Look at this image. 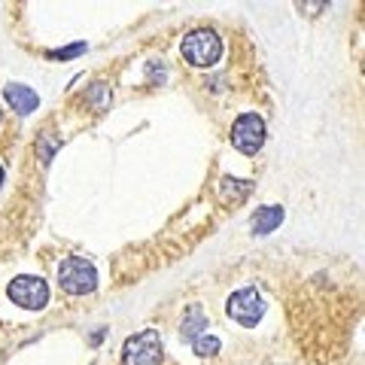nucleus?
<instances>
[{
	"label": "nucleus",
	"instance_id": "1",
	"mask_svg": "<svg viewBox=\"0 0 365 365\" xmlns=\"http://www.w3.org/2000/svg\"><path fill=\"white\" fill-rule=\"evenodd\" d=\"M180 52L192 67H213L222 58V37L213 28H195L182 37Z\"/></svg>",
	"mask_w": 365,
	"mask_h": 365
},
{
	"label": "nucleus",
	"instance_id": "2",
	"mask_svg": "<svg viewBox=\"0 0 365 365\" xmlns=\"http://www.w3.org/2000/svg\"><path fill=\"white\" fill-rule=\"evenodd\" d=\"M58 283L67 295H91L98 289V268L83 256H71L61 262Z\"/></svg>",
	"mask_w": 365,
	"mask_h": 365
},
{
	"label": "nucleus",
	"instance_id": "3",
	"mask_svg": "<svg viewBox=\"0 0 365 365\" xmlns=\"http://www.w3.org/2000/svg\"><path fill=\"white\" fill-rule=\"evenodd\" d=\"M225 314L232 317L237 326L253 329V326L262 323V317H265V299H262V292L253 289V287L235 289L225 302Z\"/></svg>",
	"mask_w": 365,
	"mask_h": 365
},
{
	"label": "nucleus",
	"instance_id": "4",
	"mask_svg": "<svg viewBox=\"0 0 365 365\" xmlns=\"http://www.w3.org/2000/svg\"><path fill=\"white\" fill-rule=\"evenodd\" d=\"M6 295L9 302L25 307V311H43L49 304V283L43 277H34V274H19L16 280H9Z\"/></svg>",
	"mask_w": 365,
	"mask_h": 365
},
{
	"label": "nucleus",
	"instance_id": "5",
	"mask_svg": "<svg viewBox=\"0 0 365 365\" xmlns=\"http://www.w3.org/2000/svg\"><path fill=\"white\" fill-rule=\"evenodd\" d=\"M232 146L244 155H256L265 146V119L259 113H244L232 125Z\"/></svg>",
	"mask_w": 365,
	"mask_h": 365
},
{
	"label": "nucleus",
	"instance_id": "6",
	"mask_svg": "<svg viewBox=\"0 0 365 365\" xmlns=\"http://www.w3.org/2000/svg\"><path fill=\"white\" fill-rule=\"evenodd\" d=\"M162 338H158L153 329L146 332H137L125 341L122 347V365H158L162 362Z\"/></svg>",
	"mask_w": 365,
	"mask_h": 365
},
{
	"label": "nucleus",
	"instance_id": "7",
	"mask_svg": "<svg viewBox=\"0 0 365 365\" xmlns=\"http://www.w3.org/2000/svg\"><path fill=\"white\" fill-rule=\"evenodd\" d=\"M4 98H6V104L19 113V116H25V113H34V110L40 107L37 91L28 88V86H19V83H9V86L4 88Z\"/></svg>",
	"mask_w": 365,
	"mask_h": 365
},
{
	"label": "nucleus",
	"instance_id": "8",
	"mask_svg": "<svg viewBox=\"0 0 365 365\" xmlns=\"http://www.w3.org/2000/svg\"><path fill=\"white\" fill-rule=\"evenodd\" d=\"M283 222V207H262L253 213V222H250V228H253V235H268L274 232Z\"/></svg>",
	"mask_w": 365,
	"mask_h": 365
},
{
	"label": "nucleus",
	"instance_id": "9",
	"mask_svg": "<svg viewBox=\"0 0 365 365\" xmlns=\"http://www.w3.org/2000/svg\"><path fill=\"white\" fill-rule=\"evenodd\" d=\"M204 326H207V317H204L198 307H189L186 317H182V323H180V335L186 341H195V338H201Z\"/></svg>",
	"mask_w": 365,
	"mask_h": 365
},
{
	"label": "nucleus",
	"instance_id": "10",
	"mask_svg": "<svg viewBox=\"0 0 365 365\" xmlns=\"http://www.w3.org/2000/svg\"><path fill=\"white\" fill-rule=\"evenodd\" d=\"M220 338L216 335H201V338H195L192 341V350H195V356H201V359H210V356H216L220 353Z\"/></svg>",
	"mask_w": 365,
	"mask_h": 365
},
{
	"label": "nucleus",
	"instance_id": "11",
	"mask_svg": "<svg viewBox=\"0 0 365 365\" xmlns=\"http://www.w3.org/2000/svg\"><path fill=\"white\" fill-rule=\"evenodd\" d=\"M220 189L225 192L228 198H241V195H247L250 189H253V182H241V180H232V177H222L220 180Z\"/></svg>",
	"mask_w": 365,
	"mask_h": 365
},
{
	"label": "nucleus",
	"instance_id": "12",
	"mask_svg": "<svg viewBox=\"0 0 365 365\" xmlns=\"http://www.w3.org/2000/svg\"><path fill=\"white\" fill-rule=\"evenodd\" d=\"M86 101L91 107H107L110 104V88H107V83H95L88 91H86Z\"/></svg>",
	"mask_w": 365,
	"mask_h": 365
},
{
	"label": "nucleus",
	"instance_id": "13",
	"mask_svg": "<svg viewBox=\"0 0 365 365\" xmlns=\"http://www.w3.org/2000/svg\"><path fill=\"white\" fill-rule=\"evenodd\" d=\"M86 52V43H73V46H61V49H52L49 58L52 61H67V58H76V55Z\"/></svg>",
	"mask_w": 365,
	"mask_h": 365
},
{
	"label": "nucleus",
	"instance_id": "14",
	"mask_svg": "<svg viewBox=\"0 0 365 365\" xmlns=\"http://www.w3.org/2000/svg\"><path fill=\"white\" fill-rule=\"evenodd\" d=\"M55 150H58V140L55 137H40V146H37V153H40V162L43 165H49L52 162V155H55Z\"/></svg>",
	"mask_w": 365,
	"mask_h": 365
},
{
	"label": "nucleus",
	"instance_id": "15",
	"mask_svg": "<svg viewBox=\"0 0 365 365\" xmlns=\"http://www.w3.org/2000/svg\"><path fill=\"white\" fill-rule=\"evenodd\" d=\"M4 177H6V174H4V165H0V186H4Z\"/></svg>",
	"mask_w": 365,
	"mask_h": 365
},
{
	"label": "nucleus",
	"instance_id": "16",
	"mask_svg": "<svg viewBox=\"0 0 365 365\" xmlns=\"http://www.w3.org/2000/svg\"><path fill=\"white\" fill-rule=\"evenodd\" d=\"M0 122H4V113H0Z\"/></svg>",
	"mask_w": 365,
	"mask_h": 365
}]
</instances>
